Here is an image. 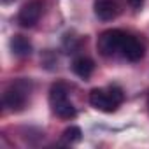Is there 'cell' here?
Here are the masks:
<instances>
[{
    "label": "cell",
    "mask_w": 149,
    "mask_h": 149,
    "mask_svg": "<svg viewBox=\"0 0 149 149\" xmlns=\"http://www.w3.org/2000/svg\"><path fill=\"white\" fill-rule=\"evenodd\" d=\"M125 100L123 90L118 86L95 88L90 93V104L102 112H114Z\"/></svg>",
    "instance_id": "6da1fadb"
},
{
    "label": "cell",
    "mask_w": 149,
    "mask_h": 149,
    "mask_svg": "<svg viewBox=\"0 0 149 149\" xmlns=\"http://www.w3.org/2000/svg\"><path fill=\"white\" fill-rule=\"evenodd\" d=\"M49 104L53 107V112L63 119H70L76 116V107L68 100V90L63 83H56L49 90Z\"/></svg>",
    "instance_id": "7a4b0ae2"
},
{
    "label": "cell",
    "mask_w": 149,
    "mask_h": 149,
    "mask_svg": "<svg viewBox=\"0 0 149 149\" xmlns=\"http://www.w3.org/2000/svg\"><path fill=\"white\" fill-rule=\"evenodd\" d=\"M125 37H126V32H123V30H116V28L105 30L98 37L97 47L104 56H112L116 53H121V46H123Z\"/></svg>",
    "instance_id": "3957f363"
},
{
    "label": "cell",
    "mask_w": 149,
    "mask_h": 149,
    "mask_svg": "<svg viewBox=\"0 0 149 149\" xmlns=\"http://www.w3.org/2000/svg\"><path fill=\"white\" fill-rule=\"evenodd\" d=\"M26 97H28V88L25 81H18L13 84L6 93H4V105L11 112H18L26 105Z\"/></svg>",
    "instance_id": "277c9868"
},
{
    "label": "cell",
    "mask_w": 149,
    "mask_h": 149,
    "mask_svg": "<svg viewBox=\"0 0 149 149\" xmlns=\"http://www.w3.org/2000/svg\"><path fill=\"white\" fill-rule=\"evenodd\" d=\"M42 16V2L39 0H32V2L25 4L21 9H19V14H18V23L25 28H32Z\"/></svg>",
    "instance_id": "5b68a950"
},
{
    "label": "cell",
    "mask_w": 149,
    "mask_h": 149,
    "mask_svg": "<svg viewBox=\"0 0 149 149\" xmlns=\"http://www.w3.org/2000/svg\"><path fill=\"white\" fill-rule=\"evenodd\" d=\"M144 53H146L144 51V44L137 37L126 33V37L123 40V46H121V54L126 60H130V61H139V60L144 58Z\"/></svg>",
    "instance_id": "8992f818"
},
{
    "label": "cell",
    "mask_w": 149,
    "mask_h": 149,
    "mask_svg": "<svg viewBox=\"0 0 149 149\" xmlns=\"http://www.w3.org/2000/svg\"><path fill=\"white\" fill-rule=\"evenodd\" d=\"M95 14L102 21H111L118 16L119 7L116 4V0H95Z\"/></svg>",
    "instance_id": "52a82bcc"
},
{
    "label": "cell",
    "mask_w": 149,
    "mask_h": 149,
    "mask_svg": "<svg viewBox=\"0 0 149 149\" xmlns=\"http://www.w3.org/2000/svg\"><path fill=\"white\" fill-rule=\"evenodd\" d=\"M72 70H74L76 76H79L83 79H88L95 70V63L88 56H79V58H76L72 61Z\"/></svg>",
    "instance_id": "ba28073f"
},
{
    "label": "cell",
    "mask_w": 149,
    "mask_h": 149,
    "mask_svg": "<svg viewBox=\"0 0 149 149\" xmlns=\"http://www.w3.org/2000/svg\"><path fill=\"white\" fill-rule=\"evenodd\" d=\"M11 49H13V53L18 54V56H28V54L32 53V44H30V40H28L26 37H23V35H14V37L11 39Z\"/></svg>",
    "instance_id": "9c48e42d"
},
{
    "label": "cell",
    "mask_w": 149,
    "mask_h": 149,
    "mask_svg": "<svg viewBox=\"0 0 149 149\" xmlns=\"http://www.w3.org/2000/svg\"><path fill=\"white\" fill-rule=\"evenodd\" d=\"M83 139V132L79 126H68L65 132H63V140L67 144H76Z\"/></svg>",
    "instance_id": "30bf717a"
},
{
    "label": "cell",
    "mask_w": 149,
    "mask_h": 149,
    "mask_svg": "<svg viewBox=\"0 0 149 149\" xmlns=\"http://www.w3.org/2000/svg\"><path fill=\"white\" fill-rule=\"evenodd\" d=\"M128 4H130L133 9H140L142 4H144V0H128Z\"/></svg>",
    "instance_id": "8fae6325"
}]
</instances>
